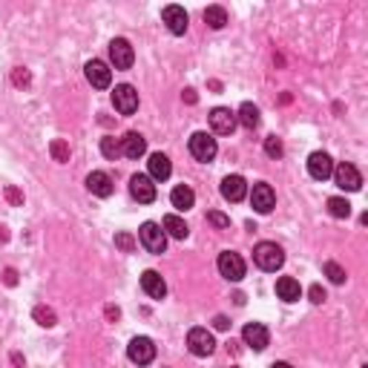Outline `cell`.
<instances>
[{
	"mask_svg": "<svg viewBox=\"0 0 368 368\" xmlns=\"http://www.w3.org/2000/svg\"><path fill=\"white\" fill-rule=\"evenodd\" d=\"M216 268H219V274L225 277L228 282H242L245 279V270H248L245 268V259L239 253H233V250H221Z\"/></svg>",
	"mask_w": 368,
	"mask_h": 368,
	"instance_id": "277c9868",
	"label": "cell"
},
{
	"mask_svg": "<svg viewBox=\"0 0 368 368\" xmlns=\"http://www.w3.org/2000/svg\"><path fill=\"white\" fill-rule=\"evenodd\" d=\"M221 196H225L228 202H242L248 196V182L242 179V175H225L221 179Z\"/></svg>",
	"mask_w": 368,
	"mask_h": 368,
	"instance_id": "d6986e66",
	"label": "cell"
},
{
	"mask_svg": "<svg viewBox=\"0 0 368 368\" xmlns=\"http://www.w3.org/2000/svg\"><path fill=\"white\" fill-rule=\"evenodd\" d=\"M32 316H35V319H38V325H43V328H52V325H55V311H52V308L38 305Z\"/></svg>",
	"mask_w": 368,
	"mask_h": 368,
	"instance_id": "4dcf8cb0",
	"label": "cell"
},
{
	"mask_svg": "<svg viewBox=\"0 0 368 368\" xmlns=\"http://www.w3.org/2000/svg\"><path fill=\"white\" fill-rule=\"evenodd\" d=\"M116 245L124 250V253H133L136 250V239L130 233H116Z\"/></svg>",
	"mask_w": 368,
	"mask_h": 368,
	"instance_id": "836d02e7",
	"label": "cell"
},
{
	"mask_svg": "<svg viewBox=\"0 0 368 368\" xmlns=\"http://www.w3.org/2000/svg\"><path fill=\"white\" fill-rule=\"evenodd\" d=\"M213 325H216L219 331H225V328H228L230 323H228V316H216V319H213Z\"/></svg>",
	"mask_w": 368,
	"mask_h": 368,
	"instance_id": "d590c367",
	"label": "cell"
},
{
	"mask_svg": "<svg viewBox=\"0 0 368 368\" xmlns=\"http://www.w3.org/2000/svg\"><path fill=\"white\" fill-rule=\"evenodd\" d=\"M187 147H190V155H193L196 162H202V164L213 162L216 153H219V144H216V138L210 133H193Z\"/></svg>",
	"mask_w": 368,
	"mask_h": 368,
	"instance_id": "3957f363",
	"label": "cell"
},
{
	"mask_svg": "<svg viewBox=\"0 0 368 368\" xmlns=\"http://www.w3.org/2000/svg\"><path fill=\"white\" fill-rule=\"evenodd\" d=\"M50 150H52V155H55V162H69V144L67 141H61V138H55L52 144H50Z\"/></svg>",
	"mask_w": 368,
	"mask_h": 368,
	"instance_id": "f546056e",
	"label": "cell"
},
{
	"mask_svg": "<svg viewBox=\"0 0 368 368\" xmlns=\"http://www.w3.org/2000/svg\"><path fill=\"white\" fill-rule=\"evenodd\" d=\"M308 173H311V179L314 182H325L331 179V173H334V158L323 150H316L308 155Z\"/></svg>",
	"mask_w": 368,
	"mask_h": 368,
	"instance_id": "7c38bea8",
	"label": "cell"
},
{
	"mask_svg": "<svg viewBox=\"0 0 368 368\" xmlns=\"http://www.w3.org/2000/svg\"><path fill=\"white\" fill-rule=\"evenodd\" d=\"M207 118H210V130H213L216 136H230V133L236 130V124H239V121H236V113H230L228 107H213Z\"/></svg>",
	"mask_w": 368,
	"mask_h": 368,
	"instance_id": "8fae6325",
	"label": "cell"
},
{
	"mask_svg": "<svg viewBox=\"0 0 368 368\" xmlns=\"http://www.w3.org/2000/svg\"><path fill=\"white\" fill-rule=\"evenodd\" d=\"M138 242L147 248V253L162 256L164 248H167V233H164L162 225H155V221H144L141 230H138Z\"/></svg>",
	"mask_w": 368,
	"mask_h": 368,
	"instance_id": "7a4b0ae2",
	"label": "cell"
},
{
	"mask_svg": "<svg viewBox=\"0 0 368 368\" xmlns=\"http://www.w3.org/2000/svg\"><path fill=\"white\" fill-rule=\"evenodd\" d=\"M187 348H190V354L193 357H210L213 348H216V340H213V334L207 328H190Z\"/></svg>",
	"mask_w": 368,
	"mask_h": 368,
	"instance_id": "5b68a950",
	"label": "cell"
},
{
	"mask_svg": "<svg viewBox=\"0 0 368 368\" xmlns=\"http://www.w3.org/2000/svg\"><path fill=\"white\" fill-rule=\"evenodd\" d=\"M147 170H150V179L153 182H167L170 173H173V164L164 153H153L150 162H147Z\"/></svg>",
	"mask_w": 368,
	"mask_h": 368,
	"instance_id": "ffe728a7",
	"label": "cell"
},
{
	"mask_svg": "<svg viewBox=\"0 0 368 368\" xmlns=\"http://www.w3.org/2000/svg\"><path fill=\"white\" fill-rule=\"evenodd\" d=\"M144 153H147V138H144L141 133H127L121 138V155L127 158H141Z\"/></svg>",
	"mask_w": 368,
	"mask_h": 368,
	"instance_id": "44dd1931",
	"label": "cell"
},
{
	"mask_svg": "<svg viewBox=\"0 0 368 368\" xmlns=\"http://www.w3.org/2000/svg\"><path fill=\"white\" fill-rule=\"evenodd\" d=\"M253 262L262 270H279L285 265V250L277 242H259L253 248Z\"/></svg>",
	"mask_w": 368,
	"mask_h": 368,
	"instance_id": "6da1fadb",
	"label": "cell"
},
{
	"mask_svg": "<svg viewBox=\"0 0 368 368\" xmlns=\"http://www.w3.org/2000/svg\"><path fill=\"white\" fill-rule=\"evenodd\" d=\"M242 340H245V345L253 348V351H265V348L270 345V331H268L262 323H248V325L242 328Z\"/></svg>",
	"mask_w": 368,
	"mask_h": 368,
	"instance_id": "5bb4252c",
	"label": "cell"
},
{
	"mask_svg": "<svg viewBox=\"0 0 368 368\" xmlns=\"http://www.w3.org/2000/svg\"><path fill=\"white\" fill-rule=\"evenodd\" d=\"M162 228H164V233L173 236V239H187V236H190V228L184 225V219H179L175 213H167V216H164Z\"/></svg>",
	"mask_w": 368,
	"mask_h": 368,
	"instance_id": "cb8c5ba5",
	"label": "cell"
},
{
	"mask_svg": "<svg viewBox=\"0 0 368 368\" xmlns=\"http://www.w3.org/2000/svg\"><path fill=\"white\" fill-rule=\"evenodd\" d=\"M6 196H9V202L21 204V193H18V190H14V187H9V190H6Z\"/></svg>",
	"mask_w": 368,
	"mask_h": 368,
	"instance_id": "8d00e7d4",
	"label": "cell"
},
{
	"mask_svg": "<svg viewBox=\"0 0 368 368\" xmlns=\"http://www.w3.org/2000/svg\"><path fill=\"white\" fill-rule=\"evenodd\" d=\"M18 282V274H14V270H6V285H14Z\"/></svg>",
	"mask_w": 368,
	"mask_h": 368,
	"instance_id": "74e56055",
	"label": "cell"
},
{
	"mask_svg": "<svg viewBox=\"0 0 368 368\" xmlns=\"http://www.w3.org/2000/svg\"><path fill=\"white\" fill-rule=\"evenodd\" d=\"M130 193H133V199L141 202V204H153V202H155V184H153L150 175L136 173L133 179H130Z\"/></svg>",
	"mask_w": 368,
	"mask_h": 368,
	"instance_id": "4fadbf2b",
	"label": "cell"
},
{
	"mask_svg": "<svg viewBox=\"0 0 368 368\" xmlns=\"http://www.w3.org/2000/svg\"><path fill=\"white\" fill-rule=\"evenodd\" d=\"M170 202H173L175 210L184 213V210H190V207L196 204V193H193V190H190L187 184H179V187H175L173 193H170Z\"/></svg>",
	"mask_w": 368,
	"mask_h": 368,
	"instance_id": "603a6c76",
	"label": "cell"
},
{
	"mask_svg": "<svg viewBox=\"0 0 368 368\" xmlns=\"http://www.w3.org/2000/svg\"><path fill=\"white\" fill-rule=\"evenodd\" d=\"M162 21H164V26L173 32V35H184V32H187V23H190L184 6H175V3H173V6H164Z\"/></svg>",
	"mask_w": 368,
	"mask_h": 368,
	"instance_id": "2e32d148",
	"label": "cell"
},
{
	"mask_svg": "<svg viewBox=\"0 0 368 368\" xmlns=\"http://www.w3.org/2000/svg\"><path fill=\"white\" fill-rule=\"evenodd\" d=\"M127 357H130L136 365H150L155 360V345L150 337H133L130 345H127Z\"/></svg>",
	"mask_w": 368,
	"mask_h": 368,
	"instance_id": "52a82bcc",
	"label": "cell"
},
{
	"mask_svg": "<svg viewBox=\"0 0 368 368\" xmlns=\"http://www.w3.org/2000/svg\"><path fill=\"white\" fill-rule=\"evenodd\" d=\"M334 182H337V187L340 190H348V193H357V190L362 187V175H360V170L354 167V164H337L334 167Z\"/></svg>",
	"mask_w": 368,
	"mask_h": 368,
	"instance_id": "8992f818",
	"label": "cell"
},
{
	"mask_svg": "<svg viewBox=\"0 0 368 368\" xmlns=\"http://www.w3.org/2000/svg\"><path fill=\"white\" fill-rule=\"evenodd\" d=\"M328 213H331L334 219H348V216H351V204H348V199H343V196H331V199H328Z\"/></svg>",
	"mask_w": 368,
	"mask_h": 368,
	"instance_id": "4316f807",
	"label": "cell"
},
{
	"mask_svg": "<svg viewBox=\"0 0 368 368\" xmlns=\"http://www.w3.org/2000/svg\"><path fill=\"white\" fill-rule=\"evenodd\" d=\"M109 61H113L116 69H130L133 61H136V52L127 38H116L113 43H109Z\"/></svg>",
	"mask_w": 368,
	"mask_h": 368,
	"instance_id": "30bf717a",
	"label": "cell"
},
{
	"mask_svg": "<svg viewBox=\"0 0 368 368\" xmlns=\"http://www.w3.org/2000/svg\"><path fill=\"white\" fill-rule=\"evenodd\" d=\"M204 23L210 26V29H221L228 23V12H225V6H207L204 9Z\"/></svg>",
	"mask_w": 368,
	"mask_h": 368,
	"instance_id": "484cf974",
	"label": "cell"
},
{
	"mask_svg": "<svg viewBox=\"0 0 368 368\" xmlns=\"http://www.w3.org/2000/svg\"><path fill=\"white\" fill-rule=\"evenodd\" d=\"M277 296L282 302H296L302 296V288H299V282L294 277H279L277 279Z\"/></svg>",
	"mask_w": 368,
	"mask_h": 368,
	"instance_id": "7402d4cb",
	"label": "cell"
},
{
	"mask_svg": "<svg viewBox=\"0 0 368 368\" xmlns=\"http://www.w3.org/2000/svg\"><path fill=\"white\" fill-rule=\"evenodd\" d=\"M87 190L92 196H98V199H109L113 196V179H109L107 173H101V170H92L87 175Z\"/></svg>",
	"mask_w": 368,
	"mask_h": 368,
	"instance_id": "ac0fdd59",
	"label": "cell"
},
{
	"mask_svg": "<svg viewBox=\"0 0 368 368\" xmlns=\"http://www.w3.org/2000/svg\"><path fill=\"white\" fill-rule=\"evenodd\" d=\"M265 153H268L270 158H282V153H285L282 141H279L277 136H268V138H265Z\"/></svg>",
	"mask_w": 368,
	"mask_h": 368,
	"instance_id": "1f68e13d",
	"label": "cell"
},
{
	"mask_svg": "<svg viewBox=\"0 0 368 368\" xmlns=\"http://www.w3.org/2000/svg\"><path fill=\"white\" fill-rule=\"evenodd\" d=\"M323 270H325V277H328L334 285H343V282L348 279V277H345V270H343L337 262H325V265H323Z\"/></svg>",
	"mask_w": 368,
	"mask_h": 368,
	"instance_id": "f1b7e54d",
	"label": "cell"
},
{
	"mask_svg": "<svg viewBox=\"0 0 368 368\" xmlns=\"http://www.w3.org/2000/svg\"><path fill=\"white\" fill-rule=\"evenodd\" d=\"M101 153H104L107 158H118V155H121V141H116L113 136H104V138H101Z\"/></svg>",
	"mask_w": 368,
	"mask_h": 368,
	"instance_id": "83f0119b",
	"label": "cell"
},
{
	"mask_svg": "<svg viewBox=\"0 0 368 368\" xmlns=\"http://www.w3.org/2000/svg\"><path fill=\"white\" fill-rule=\"evenodd\" d=\"M113 107L118 109L121 116H133L138 109V92L130 84H118L113 89Z\"/></svg>",
	"mask_w": 368,
	"mask_h": 368,
	"instance_id": "9c48e42d",
	"label": "cell"
},
{
	"mask_svg": "<svg viewBox=\"0 0 368 368\" xmlns=\"http://www.w3.org/2000/svg\"><path fill=\"white\" fill-rule=\"evenodd\" d=\"M250 204H253V210L256 213H270L277 207V193H274V187L270 184H265V182H259V184H253V190H250Z\"/></svg>",
	"mask_w": 368,
	"mask_h": 368,
	"instance_id": "ba28073f",
	"label": "cell"
},
{
	"mask_svg": "<svg viewBox=\"0 0 368 368\" xmlns=\"http://www.w3.org/2000/svg\"><path fill=\"white\" fill-rule=\"evenodd\" d=\"M236 121L245 127V130H256L259 127V109H256L250 101H245L242 107H239V113H236Z\"/></svg>",
	"mask_w": 368,
	"mask_h": 368,
	"instance_id": "d4e9b609",
	"label": "cell"
},
{
	"mask_svg": "<svg viewBox=\"0 0 368 368\" xmlns=\"http://www.w3.org/2000/svg\"><path fill=\"white\" fill-rule=\"evenodd\" d=\"M84 75L95 89H107L109 84H113V69H109L104 61H89L84 67Z\"/></svg>",
	"mask_w": 368,
	"mask_h": 368,
	"instance_id": "9a60e30c",
	"label": "cell"
},
{
	"mask_svg": "<svg viewBox=\"0 0 368 368\" xmlns=\"http://www.w3.org/2000/svg\"><path fill=\"white\" fill-rule=\"evenodd\" d=\"M207 221H210L213 228H219V230H228V228H230V216L219 213V210H210V213H207Z\"/></svg>",
	"mask_w": 368,
	"mask_h": 368,
	"instance_id": "d6a6232c",
	"label": "cell"
},
{
	"mask_svg": "<svg viewBox=\"0 0 368 368\" xmlns=\"http://www.w3.org/2000/svg\"><path fill=\"white\" fill-rule=\"evenodd\" d=\"M308 296H311V302H314V305H323V302H325V291H323V288H319V285H311Z\"/></svg>",
	"mask_w": 368,
	"mask_h": 368,
	"instance_id": "e575fe53",
	"label": "cell"
},
{
	"mask_svg": "<svg viewBox=\"0 0 368 368\" xmlns=\"http://www.w3.org/2000/svg\"><path fill=\"white\" fill-rule=\"evenodd\" d=\"M141 291L150 299H164L167 296V282L162 279L158 270H144L141 274Z\"/></svg>",
	"mask_w": 368,
	"mask_h": 368,
	"instance_id": "e0dca14e",
	"label": "cell"
}]
</instances>
